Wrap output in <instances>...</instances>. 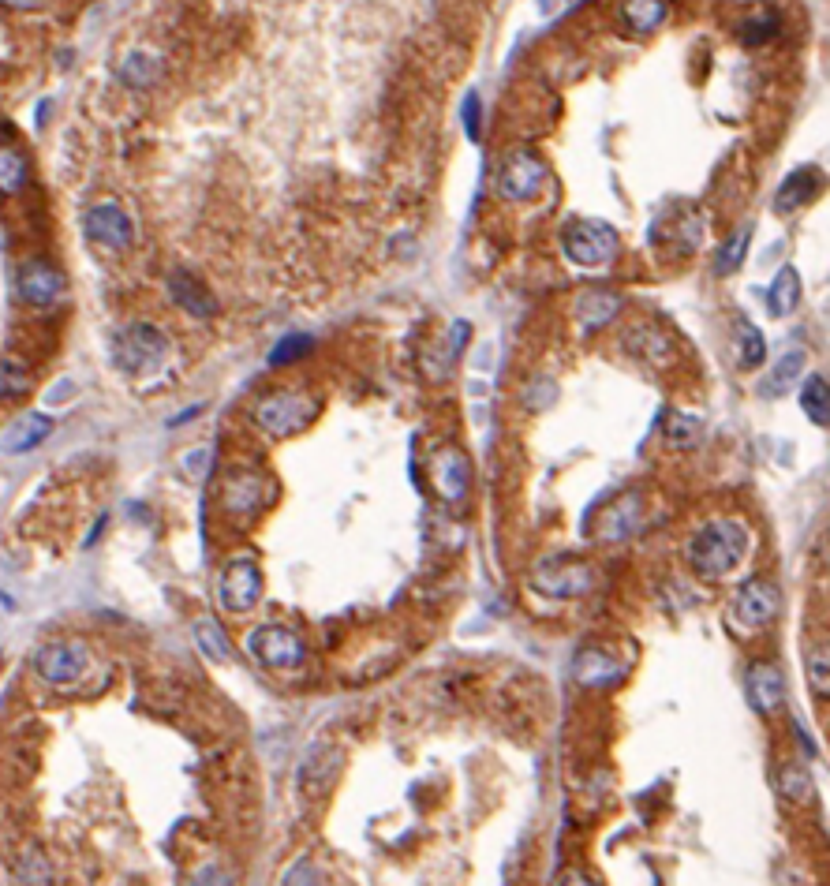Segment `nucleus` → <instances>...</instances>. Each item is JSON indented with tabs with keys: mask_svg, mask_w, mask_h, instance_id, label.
<instances>
[{
	"mask_svg": "<svg viewBox=\"0 0 830 886\" xmlns=\"http://www.w3.org/2000/svg\"><path fill=\"white\" fill-rule=\"evenodd\" d=\"M748 703L756 707L759 715H771L786 703V673L778 670L774 662H752L748 666Z\"/></svg>",
	"mask_w": 830,
	"mask_h": 886,
	"instance_id": "2eb2a0df",
	"label": "nucleus"
},
{
	"mask_svg": "<svg viewBox=\"0 0 830 886\" xmlns=\"http://www.w3.org/2000/svg\"><path fill=\"white\" fill-rule=\"evenodd\" d=\"M636 513H640V494H636V490H625V494L606 509L599 535L602 539H629L632 531H636V524H640Z\"/></svg>",
	"mask_w": 830,
	"mask_h": 886,
	"instance_id": "412c9836",
	"label": "nucleus"
},
{
	"mask_svg": "<svg viewBox=\"0 0 830 886\" xmlns=\"http://www.w3.org/2000/svg\"><path fill=\"white\" fill-rule=\"evenodd\" d=\"M27 158L15 150V146L0 143V195H19L27 187Z\"/></svg>",
	"mask_w": 830,
	"mask_h": 886,
	"instance_id": "a878e982",
	"label": "nucleus"
},
{
	"mask_svg": "<svg viewBox=\"0 0 830 886\" xmlns=\"http://www.w3.org/2000/svg\"><path fill=\"white\" fill-rule=\"evenodd\" d=\"M120 79H124L128 86H135V90L150 86L154 79H158V57H150V53H131V57L124 60V68H120Z\"/></svg>",
	"mask_w": 830,
	"mask_h": 886,
	"instance_id": "7c9ffc66",
	"label": "nucleus"
},
{
	"mask_svg": "<svg viewBox=\"0 0 830 886\" xmlns=\"http://www.w3.org/2000/svg\"><path fill=\"white\" fill-rule=\"evenodd\" d=\"M34 673L42 677L45 685H57V688H68V685H79L90 670V651H86L79 640H53V644H45L34 651Z\"/></svg>",
	"mask_w": 830,
	"mask_h": 886,
	"instance_id": "39448f33",
	"label": "nucleus"
},
{
	"mask_svg": "<svg viewBox=\"0 0 830 886\" xmlns=\"http://www.w3.org/2000/svg\"><path fill=\"white\" fill-rule=\"evenodd\" d=\"M307 352H311V337L292 333V337H285V341L270 352V367H288V363H296V359L307 356Z\"/></svg>",
	"mask_w": 830,
	"mask_h": 886,
	"instance_id": "473e14b6",
	"label": "nucleus"
},
{
	"mask_svg": "<svg viewBox=\"0 0 830 886\" xmlns=\"http://www.w3.org/2000/svg\"><path fill=\"white\" fill-rule=\"evenodd\" d=\"M225 509L232 516H255L262 505H270L273 498V483L262 472H251V468H236V472L225 479Z\"/></svg>",
	"mask_w": 830,
	"mask_h": 886,
	"instance_id": "ddd939ff",
	"label": "nucleus"
},
{
	"mask_svg": "<svg viewBox=\"0 0 830 886\" xmlns=\"http://www.w3.org/2000/svg\"><path fill=\"white\" fill-rule=\"evenodd\" d=\"M195 640H199L202 651L210 658H217V662H229L232 658L229 636L221 632V625H217L214 617H199V621H195Z\"/></svg>",
	"mask_w": 830,
	"mask_h": 886,
	"instance_id": "c85d7f7f",
	"label": "nucleus"
},
{
	"mask_svg": "<svg viewBox=\"0 0 830 886\" xmlns=\"http://www.w3.org/2000/svg\"><path fill=\"white\" fill-rule=\"evenodd\" d=\"M733 329H737V337H733L737 363H741L745 371H756V367H763V359H767V341H763L759 326H752L748 318H737V322H733Z\"/></svg>",
	"mask_w": 830,
	"mask_h": 886,
	"instance_id": "b1692460",
	"label": "nucleus"
},
{
	"mask_svg": "<svg viewBox=\"0 0 830 886\" xmlns=\"http://www.w3.org/2000/svg\"><path fill=\"white\" fill-rule=\"evenodd\" d=\"M53 434V419L49 415H23L12 430H8V438H4V453H27L34 449L38 442H45Z\"/></svg>",
	"mask_w": 830,
	"mask_h": 886,
	"instance_id": "4be33fe9",
	"label": "nucleus"
},
{
	"mask_svg": "<svg viewBox=\"0 0 830 886\" xmlns=\"http://www.w3.org/2000/svg\"><path fill=\"white\" fill-rule=\"evenodd\" d=\"M797 303H801V277L793 266H782L767 288V307H771V315H789V311H797Z\"/></svg>",
	"mask_w": 830,
	"mask_h": 886,
	"instance_id": "5701e85b",
	"label": "nucleus"
},
{
	"mask_svg": "<svg viewBox=\"0 0 830 886\" xmlns=\"http://www.w3.org/2000/svg\"><path fill=\"white\" fill-rule=\"evenodd\" d=\"M247 651L266 666V670H296L303 662V640L285 625H258L247 636Z\"/></svg>",
	"mask_w": 830,
	"mask_h": 886,
	"instance_id": "1a4fd4ad",
	"label": "nucleus"
},
{
	"mask_svg": "<svg viewBox=\"0 0 830 886\" xmlns=\"http://www.w3.org/2000/svg\"><path fill=\"white\" fill-rule=\"evenodd\" d=\"M165 356H169V344L161 337V329L150 326V322H135V326H128L116 337V363H120V371L128 374L158 371L161 363H165Z\"/></svg>",
	"mask_w": 830,
	"mask_h": 886,
	"instance_id": "423d86ee",
	"label": "nucleus"
},
{
	"mask_svg": "<svg viewBox=\"0 0 830 886\" xmlns=\"http://www.w3.org/2000/svg\"><path fill=\"white\" fill-rule=\"evenodd\" d=\"M801 408L816 427H827L830 423V397H827V378H823V374H812V378L804 382Z\"/></svg>",
	"mask_w": 830,
	"mask_h": 886,
	"instance_id": "bb28decb",
	"label": "nucleus"
},
{
	"mask_svg": "<svg viewBox=\"0 0 830 886\" xmlns=\"http://www.w3.org/2000/svg\"><path fill=\"white\" fill-rule=\"evenodd\" d=\"M546 180H550L546 161L539 158V154H531V150H516V154H509V158L501 161L498 195L509 202H531L543 195Z\"/></svg>",
	"mask_w": 830,
	"mask_h": 886,
	"instance_id": "0eeeda50",
	"label": "nucleus"
},
{
	"mask_svg": "<svg viewBox=\"0 0 830 886\" xmlns=\"http://www.w3.org/2000/svg\"><path fill=\"white\" fill-rule=\"evenodd\" d=\"M561 251L565 258L580 266V270H595V266H606L617 251V232L602 221H587V217H573L565 221L561 229Z\"/></svg>",
	"mask_w": 830,
	"mask_h": 886,
	"instance_id": "7ed1b4c3",
	"label": "nucleus"
},
{
	"mask_svg": "<svg viewBox=\"0 0 830 886\" xmlns=\"http://www.w3.org/2000/svg\"><path fill=\"white\" fill-rule=\"evenodd\" d=\"M748 243H752V229H737L730 236V240L722 243V251H718V262H715V270L718 273H733V270H741V262L748 258Z\"/></svg>",
	"mask_w": 830,
	"mask_h": 886,
	"instance_id": "c756f323",
	"label": "nucleus"
},
{
	"mask_svg": "<svg viewBox=\"0 0 830 886\" xmlns=\"http://www.w3.org/2000/svg\"><path fill=\"white\" fill-rule=\"evenodd\" d=\"M15 292L30 307H53L64 296V273L45 258H30L15 273Z\"/></svg>",
	"mask_w": 830,
	"mask_h": 886,
	"instance_id": "9b49d317",
	"label": "nucleus"
},
{
	"mask_svg": "<svg viewBox=\"0 0 830 886\" xmlns=\"http://www.w3.org/2000/svg\"><path fill=\"white\" fill-rule=\"evenodd\" d=\"M86 236H90V243H98V247L124 251V247H131L135 229H131V217L124 214L120 206L101 202V206H94V210L86 214Z\"/></svg>",
	"mask_w": 830,
	"mask_h": 886,
	"instance_id": "4468645a",
	"label": "nucleus"
},
{
	"mask_svg": "<svg viewBox=\"0 0 830 886\" xmlns=\"http://www.w3.org/2000/svg\"><path fill=\"white\" fill-rule=\"evenodd\" d=\"M804 367H808V352H804V348H789L786 356L774 363V371L767 374V382H763V393H767V397H774V393L789 389L804 374Z\"/></svg>",
	"mask_w": 830,
	"mask_h": 886,
	"instance_id": "393cba45",
	"label": "nucleus"
},
{
	"mask_svg": "<svg viewBox=\"0 0 830 886\" xmlns=\"http://www.w3.org/2000/svg\"><path fill=\"white\" fill-rule=\"evenodd\" d=\"M460 124H464L472 143L483 135V105H479V94H468V98H464V105H460Z\"/></svg>",
	"mask_w": 830,
	"mask_h": 886,
	"instance_id": "f704fd0d",
	"label": "nucleus"
},
{
	"mask_svg": "<svg viewBox=\"0 0 830 886\" xmlns=\"http://www.w3.org/2000/svg\"><path fill=\"white\" fill-rule=\"evenodd\" d=\"M819 191H823V172L816 165H801L782 180L778 195H774V210L778 214H797L808 202H816Z\"/></svg>",
	"mask_w": 830,
	"mask_h": 886,
	"instance_id": "dca6fc26",
	"label": "nucleus"
},
{
	"mask_svg": "<svg viewBox=\"0 0 830 886\" xmlns=\"http://www.w3.org/2000/svg\"><path fill=\"white\" fill-rule=\"evenodd\" d=\"M774 34H778V15H774L771 8H756V15H748L745 23H741V38H745L748 45L767 42Z\"/></svg>",
	"mask_w": 830,
	"mask_h": 886,
	"instance_id": "2f4dec72",
	"label": "nucleus"
},
{
	"mask_svg": "<svg viewBox=\"0 0 830 886\" xmlns=\"http://www.w3.org/2000/svg\"><path fill=\"white\" fill-rule=\"evenodd\" d=\"M169 292H172V300L180 303L184 311H191L195 318H210L217 311V300L210 296V288L202 285L199 277H191V273H184V270H176L169 277Z\"/></svg>",
	"mask_w": 830,
	"mask_h": 886,
	"instance_id": "aec40b11",
	"label": "nucleus"
},
{
	"mask_svg": "<svg viewBox=\"0 0 830 886\" xmlns=\"http://www.w3.org/2000/svg\"><path fill=\"white\" fill-rule=\"evenodd\" d=\"M322 404L315 397H307V393H270V397H262L255 404V423L270 438H292V434H300L311 419L318 415Z\"/></svg>",
	"mask_w": 830,
	"mask_h": 886,
	"instance_id": "20e7f679",
	"label": "nucleus"
},
{
	"mask_svg": "<svg viewBox=\"0 0 830 886\" xmlns=\"http://www.w3.org/2000/svg\"><path fill=\"white\" fill-rule=\"evenodd\" d=\"M217 599L229 614H247L255 610L258 599H262V569H258L255 558H232L225 569H221V580H217Z\"/></svg>",
	"mask_w": 830,
	"mask_h": 886,
	"instance_id": "6e6552de",
	"label": "nucleus"
},
{
	"mask_svg": "<svg viewBox=\"0 0 830 886\" xmlns=\"http://www.w3.org/2000/svg\"><path fill=\"white\" fill-rule=\"evenodd\" d=\"M573 677L576 685L584 688H614L621 677H625V666L614 662V658L599 651V647H584L573 662Z\"/></svg>",
	"mask_w": 830,
	"mask_h": 886,
	"instance_id": "f3484780",
	"label": "nucleus"
},
{
	"mask_svg": "<svg viewBox=\"0 0 830 886\" xmlns=\"http://www.w3.org/2000/svg\"><path fill=\"white\" fill-rule=\"evenodd\" d=\"M782 797H789V801H812V778H808V771L804 767H786L782 771Z\"/></svg>",
	"mask_w": 830,
	"mask_h": 886,
	"instance_id": "72a5a7b5",
	"label": "nucleus"
},
{
	"mask_svg": "<svg viewBox=\"0 0 830 886\" xmlns=\"http://www.w3.org/2000/svg\"><path fill=\"white\" fill-rule=\"evenodd\" d=\"M617 311H621V296L606 292V288H587V292L576 296V322H580L584 333H595L606 322H614Z\"/></svg>",
	"mask_w": 830,
	"mask_h": 886,
	"instance_id": "a211bd4d",
	"label": "nucleus"
},
{
	"mask_svg": "<svg viewBox=\"0 0 830 886\" xmlns=\"http://www.w3.org/2000/svg\"><path fill=\"white\" fill-rule=\"evenodd\" d=\"M427 468H430V486L438 490V498L457 501L468 494V486H472V464L464 457V449L445 445V449H438V453L430 457Z\"/></svg>",
	"mask_w": 830,
	"mask_h": 886,
	"instance_id": "f8f14e48",
	"label": "nucleus"
},
{
	"mask_svg": "<svg viewBox=\"0 0 830 886\" xmlns=\"http://www.w3.org/2000/svg\"><path fill=\"white\" fill-rule=\"evenodd\" d=\"M778 610H782V591L771 580H748L733 599V621L748 632L767 629Z\"/></svg>",
	"mask_w": 830,
	"mask_h": 886,
	"instance_id": "9d476101",
	"label": "nucleus"
},
{
	"mask_svg": "<svg viewBox=\"0 0 830 886\" xmlns=\"http://www.w3.org/2000/svg\"><path fill=\"white\" fill-rule=\"evenodd\" d=\"M703 423L696 419V415H685V412H670L666 415V427H662V434H666V442L673 445V449H692V445L700 442V434H703Z\"/></svg>",
	"mask_w": 830,
	"mask_h": 886,
	"instance_id": "cd10ccee",
	"label": "nucleus"
},
{
	"mask_svg": "<svg viewBox=\"0 0 830 886\" xmlns=\"http://www.w3.org/2000/svg\"><path fill=\"white\" fill-rule=\"evenodd\" d=\"M617 15H621V23H625L629 34L647 38V34H655V30L666 23L670 4H666V0H621V4H617Z\"/></svg>",
	"mask_w": 830,
	"mask_h": 886,
	"instance_id": "6ab92c4d",
	"label": "nucleus"
},
{
	"mask_svg": "<svg viewBox=\"0 0 830 886\" xmlns=\"http://www.w3.org/2000/svg\"><path fill=\"white\" fill-rule=\"evenodd\" d=\"M748 554V531L737 520H711L703 524L692 543H688V565L700 572L703 580H722L726 572H733Z\"/></svg>",
	"mask_w": 830,
	"mask_h": 886,
	"instance_id": "f257e3e1",
	"label": "nucleus"
},
{
	"mask_svg": "<svg viewBox=\"0 0 830 886\" xmlns=\"http://www.w3.org/2000/svg\"><path fill=\"white\" fill-rule=\"evenodd\" d=\"M595 584V569L576 554H550L531 569V587L546 599H580Z\"/></svg>",
	"mask_w": 830,
	"mask_h": 886,
	"instance_id": "f03ea898",
	"label": "nucleus"
}]
</instances>
